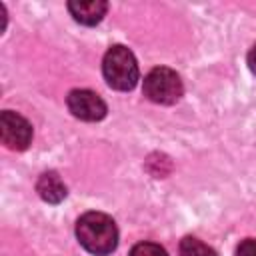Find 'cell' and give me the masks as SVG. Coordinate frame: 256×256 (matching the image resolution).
Masks as SVG:
<instances>
[{
	"label": "cell",
	"mask_w": 256,
	"mask_h": 256,
	"mask_svg": "<svg viewBox=\"0 0 256 256\" xmlns=\"http://www.w3.org/2000/svg\"><path fill=\"white\" fill-rule=\"evenodd\" d=\"M248 66H250V70L256 74V44H254L252 50L248 52Z\"/></svg>",
	"instance_id": "obj_11"
},
{
	"label": "cell",
	"mask_w": 256,
	"mask_h": 256,
	"mask_svg": "<svg viewBox=\"0 0 256 256\" xmlns=\"http://www.w3.org/2000/svg\"><path fill=\"white\" fill-rule=\"evenodd\" d=\"M130 256H168L160 244L154 242H140L130 250Z\"/></svg>",
	"instance_id": "obj_9"
},
{
	"label": "cell",
	"mask_w": 256,
	"mask_h": 256,
	"mask_svg": "<svg viewBox=\"0 0 256 256\" xmlns=\"http://www.w3.org/2000/svg\"><path fill=\"white\" fill-rule=\"evenodd\" d=\"M36 192L50 204H58L66 198V186L56 172H44L36 182Z\"/></svg>",
	"instance_id": "obj_7"
},
{
	"label": "cell",
	"mask_w": 256,
	"mask_h": 256,
	"mask_svg": "<svg viewBox=\"0 0 256 256\" xmlns=\"http://www.w3.org/2000/svg\"><path fill=\"white\" fill-rule=\"evenodd\" d=\"M66 104H68V110L76 118L86 120V122H96V120H102L106 116L104 100L92 90H84V88L72 90L66 98Z\"/></svg>",
	"instance_id": "obj_5"
},
{
	"label": "cell",
	"mask_w": 256,
	"mask_h": 256,
	"mask_svg": "<svg viewBox=\"0 0 256 256\" xmlns=\"http://www.w3.org/2000/svg\"><path fill=\"white\" fill-rule=\"evenodd\" d=\"M180 256H216V252L198 238L186 236L180 242Z\"/></svg>",
	"instance_id": "obj_8"
},
{
	"label": "cell",
	"mask_w": 256,
	"mask_h": 256,
	"mask_svg": "<svg viewBox=\"0 0 256 256\" xmlns=\"http://www.w3.org/2000/svg\"><path fill=\"white\" fill-rule=\"evenodd\" d=\"M0 138L10 150H26L32 142V126L20 114L4 110L0 116Z\"/></svg>",
	"instance_id": "obj_4"
},
{
	"label": "cell",
	"mask_w": 256,
	"mask_h": 256,
	"mask_svg": "<svg viewBox=\"0 0 256 256\" xmlns=\"http://www.w3.org/2000/svg\"><path fill=\"white\" fill-rule=\"evenodd\" d=\"M78 242L94 256H106L116 250L118 230L114 220L102 212H86L76 222Z\"/></svg>",
	"instance_id": "obj_1"
},
{
	"label": "cell",
	"mask_w": 256,
	"mask_h": 256,
	"mask_svg": "<svg viewBox=\"0 0 256 256\" xmlns=\"http://www.w3.org/2000/svg\"><path fill=\"white\" fill-rule=\"evenodd\" d=\"M182 92V80L172 68H152L144 78V94L156 104H174L180 100Z\"/></svg>",
	"instance_id": "obj_3"
},
{
	"label": "cell",
	"mask_w": 256,
	"mask_h": 256,
	"mask_svg": "<svg viewBox=\"0 0 256 256\" xmlns=\"http://www.w3.org/2000/svg\"><path fill=\"white\" fill-rule=\"evenodd\" d=\"M68 10L76 22L86 24V26H94L104 18L108 4L104 0H86V2L74 0V2H68Z\"/></svg>",
	"instance_id": "obj_6"
},
{
	"label": "cell",
	"mask_w": 256,
	"mask_h": 256,
	"mask_svg": "<svg viewBox=\"0 0 256 256\" xmlns=\"http://www.w3.org/2000/svg\"><path fill=\"white\" fill-rule=\"evenodd\" d=\"M236 256H256V240H244L236 248Z\"/></svg>",
	"instance_id": "obj_10"
},
{
	"label": "cell",
	"mask_w": 256,
	"mask_h": 256,
	"mask_svg": "<svg viewBox=\"0 0 256 256\" xmlns=\"http://www.w3.org/2000/svg\"><path fill=\"white\" fill-rule=\"evenodd\" d=\"M102 72L110 88L114 90H132L138 82V64L134 54L126 46H112L104 54Z\"/></svg>",
	"instance_id": "obj_2"
}]
</instances>
